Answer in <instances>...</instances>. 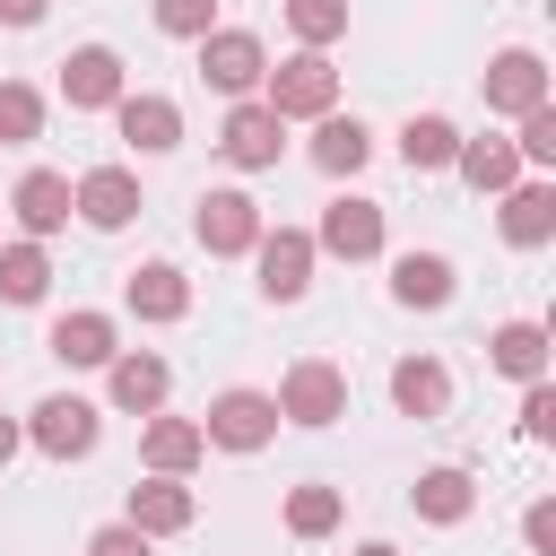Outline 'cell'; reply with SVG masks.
Returning a JSON list of instances; mask_svg holds the SVG:
<instances>
[{
	"label": "cell",
	"mask_w": 556,
	"mask_h": 556,
	"mask_svg": "<svg viewBox=\"0 0 556 556\" xmlns=\"http://www.w3.org/2000/svg\"><path fill=\"white\" fill-rule=\"evenodd\" d=\"M261 104H269L278 122H321V113H339V70H330V52H287V61L261 78Z\"/></svg>",
	"instance_id": "obj_1"
},
{
	"label": "cell",
	"mask_w": 556,
	"mask_h": 556,
	"mask_svg": "<svg viewBox=\"0 0 556 556\" xmlns=\"http://www.w3.org/2000/svg\"><path fill=\"white\" fill-rule=\"evenodd\" d=\"M269 400H278V426H339L348 417V374L330 356H295Z\"/></svg>",
	"instance_id": "obj_2"
},
{
	"label": "cell",
	"mask_w": 556,
	"mask_h": 556,
	"mask_svg": "<svg viewBox=\"0 0 556 556\" xmlns=\"http://www.w3.org/2000/svg\"><path fill=\"white\" fill-rule=\"evenodd\" d=\"M96 434H104V408H96V400H78V391L35 400V417H26V443H35V452H52V460H87V452H96Z\"/></svg>",
	"instance_id": "obj_3"
},
{
	"label": "cell",
	"mask_w": 556,
	"mask_h": 556,
	"mask_svg": "<svg viewBox=\"0 0 556 556\" xmlns=\"http://www.w3.org/2000/svg\"><path fill=\"white\" fill-rule=\"evenodd\" d=\"M261 200L252 191H200V208H191V235L208 243V261H243L252 243H261Z\"/></svg>",
	"instance_id": "obj_4"
},
{
	"label": "cell",
	"mask_w": 556,
	"mask_h": 556,
	"mask_svg": "<svg viewBox=\"0 0 556 556\" xmlns=\"http://www.w3.org/2000/svg\"><path fill=\"white\" fill-rule=\"evenodd\" d=\"M200 434H208L217 452H261V443L278 434V400H269V391H252V382H235V391H217V400H208Z\"/></svg>",
	"instance_id": "obj_5"
},
{
	"label": "cell",
	"mask_w": 556,
	"mask_h": 556,
	"mask_svg": "<svg viewBox=\"0 0 556 556\" xmlns=\"http://www.w3.org/2000/svg\"><path fill=\"white\" fill-rule=\"evenodd\" d=\"M200 78L217 87V96H252L261 78H269V52H261V35H243V26H208L200 35Z\"/></svg>",
	"instance_id": "obj_6"
},
{
	"label": "cell",
	"mask_w": 556,
	"mask_h": 556,
	"mask_svg": "<svg viewBox=\"0 0 556 556\" xmlns=\"http://www.w3.org/2000/svg\"><path fill=\"white\" fill-rule=\"evenodd\" d=\"M122 96H130V78H122V52L113 43H78L61 61V104L70 113H113Z\"/></svg>",
	"instance_id": "obj_7"
},
{
	"label": "cell",
	"mask_w": 556,
	"mask_h": 556,
	"mask_svg": "<svg viewBox=\"0 0 556 556\" xmlns=\"http://www.w3.org/2000/svg\"><path fill=\"white\" fill-rule=\"evenodd\" d=\"M70 217H87L96 235H122V226L139 217V174H130V165H87V174L70 182Z\"/></svg>",
	"instance_id": "obj_8"
},
{
	"label": "cell",
	"mask_w": 556,
	"mask_h": 556,
	"mask_svg": "<svg viewBox=\"0 0 556 556\" xmlns=\"http://www.w3.org/2000/svg\"><path fill=\"white\" fill-rule=\"evenodd\" d=\"M252 261H261V295L269 304H295L304 287H313V235L304 226H261V243H252Z\"/></svg>",
	"instance_id": "obj_9"
},
{
	"label": "cell",
	"mask_w": 556,
	"mask_h": 556,
	"mask_svg": "<svg viewBox=\"0 0 556 556\" xmlns=\"http://www.w3.org/2000/svg\"><path fill=\"white\" fill-rule=\"evenodd\" d=\"M217 148H226V165H243V174H269V165H278V148H287V122H278L261 96H243V104L226 113Z\"/></svg>",
	"instance_id": "obj_10"
},
{
	"label": "cell",
	"mask_w": 556,
	"mask_h": 556,
	"mask_svg": "<svg viewBox=\"0 0 556 556\" xmlns=\"http://www.w3.org/2000/svg\"><path fill=\"white\" fill-rule=\"evenodd\" d=\"M547 104V61L530 52V43H513V52H495L486 61V113H539Z\"/></svg>",
	"instance_id": "obj_11"
},
{
	"label": "cell",
	"mask_w": 556,
	"mask_h": 556,
	"mask_svg": "<svg viewBox=\"0 0 556 556\" xmlns=\"http://www.w3.org/2000/svg\"><path fill=\"white\" fill-rule=\"evenodd\" d=\"M113 130H122L139 156H165V148H182V104L156 96V87H130V96L113 104Z\"/></svg>",
	"instance_id": "obj_12"
},
{
	"label": "cell",
	"mask_w": 556,
	"mask_h": 556,
	"mask_svg": "<svg viewBox=\"0 0 556 556\" xmlns=\"http://www.w3.org/2000/svg\"><path fill=\"white\" fill-rule=\"evenodd\" d=\"M313 252H330V261H374L382 252V208L374 200H330L321 208V226H313Z\"/></svg>",
	"instance_id": "obj_13"
},
{
	"label": "cell",
	"mask_w": 556,
	"mask_h": 556,
	"mask_svg": "<svg viewBox=\"0 0 556 556\" xmlns=\"http://www.w3.org/2000/svg\"><path fill=\"white\" fill-rule=\"evenodd\" d=\"M104 391H113V408L156 417V408H165V391H174V365H165L156 348H122V356L104 365Z\"/></svg>",
	"instance_id": "obj_14"
},
{
	"label": "cell",
	"mask_w": 556,
	"mask_h": 556,
	"mask_svg": "<svg viewBox=\"0 0 556 556\" xmlns=\"http://www.w3.org/2000/svg\"><path fill=\"white\" fill-rule=\"evenodd\" d=\"M200 452H208L200 417H165V408H156V417L139 426V460H148V478H191Z\"/></svg>",
	"instance_id": "obj_15"
},
{
	"label": "cell",
	"mask_w": 556,
	"mask_h": 556,
	"mask_svg": "<svg viewBox=\"0 0 556 556\" xmlns=\"http://www.w3.org/2000/svg\"><path fill=\"white\" fill-rule=\"evenodd\" d=\"M139 539H182L191 521H200V495L182 486V478H148V486H130V513H122Z\"/></svg>",
	"instance_id": "obj_16"
},
{
	"label": "cell",
	"mask_w": 556,
	"mask_h": 556,
	"mask_svg": "<svg viewBox=\"0 0 556 556\" xmlns=\"http://www.w3.org/2000/svg\"><path fill=\"white\" fill-rule=\"evenodd\" d=\"M9 217L26 226V243H43V235H61V226H70V174H52V165H35V174H17V191H9Z\"/></svg>",
	"instance_id": "obj_17"
},
{
	"label": "cell",
	"mask_w": 556,
	"mask_h": 556,
	"mask_svg": "<svg viewBox=\"0 0 556 556\" xmlns=\"http://www.w3.org/2000/svg\"><path fill=\"white\" fill-rule=\"evenodd\" d=\"M122 304H130L139 321H182V313H191V278H182L174 261H139V269L122 278Z\"/></svg>",
	"instance_id": "obj_18"
},
{
	"label": "cell",
	"mask_w": 556,
	"mask_h": 556,
	"mask_svg": "<svg viewBox=\"0 0 556 556\" xmlns=\"http://www.w3.org/2000/svg\"><path fill=\"white\" fill-rule=\"evenodd\" d=\"M547 235H556V182H547V174H521V182L504 191V243L539 252Z\"/></svg>",
	"instance_id": "obj_19"
},
{
	"label": "cell",
	"mask_w": 556,
	"mask_h": 556,
	"mask_svg": "<svg viewBox=\"0 0 556 556\" xmlns=\"http://www.w3.org/2000/svg\"><path fill=\"white\" fill-rule=\"evenodd\" d=\"M452 287H460V278H452L443 252H400V261H391V304H408V313H443Z\"/></svg>",
	"instance_id": "obj_20"
},
{
	"label": "cell",
	"mask_w": 556,
	"mask_h": 556,
	"mask_svg": "<svg viewBox=\"0 0 556 556\" xmlns=\"http://www.w3.org/2000/svg\"><path fill=\"white\" fill-rule=\"evenodd\" d=\"M43 348H52L61 365H113V356H122V330H113V313H61Z\"/></svg>",
	"instance_id": "obj_21"
},
{
	"label": "cell",
	"mask_w": 556,
	"mask_h": 556,
	"mask_svg": "<svg viewBox=\"0 0 556 556\" xmlns=\"http://www.w3.org/2000/svg\"><path fill=\"white\" fill-rule=\"evenodd\" d=\"M391 408H400V417H443V408H452L443 356H400V365H391Z\"/></svg>",
	"instance_id": "obj_22"
},
{
	"label": "cell",
	"mask_w": 556,
	"mask_h": 556,
	"mask_svg": "<svg viewBox=\"0 0 556 556\" xmlns=\"http://www.w3.org/2000/svg\"><path fill=\"white\" fill-rule=\"evenodd\" d=\"M408 504H417V521H434V530H452V521H469V513H478V478L443 460V469H426V478L408 486Z\"/></svg>",
	"instance_id": "obj_23"
},
{
	"label": "cell",
	"mask_w": 556,
	"mask_h": 556,
	"mask_svg": "<svg viewBox=\"0 0 556 556\" xmlns=\"http://www.w3.org/2000/svg\"><path fill=\"white\" fill-rule=\"evenodd\" d=\"M365 156H374V130H365L356 113H321V122H313V165H321L330 182H348Z\"/></svg>",
	"instance_id": "obj_24"
},
{
	"label": "cell",
	"mask_w": 556,
	"mask_h": 556,
	"mask_svg": "<svg viewBox=\"0 0 556 556\" xmlns=\"http://www.w3.org/2000/svg\"><path fill=\"white\" fill-rule=\"evenodd\" d=\"M452 174H460L469 191H495V200H504V191L521 182V148H513V139H460V148H452Z\"/></svg>",
	"instance_id": "obj_25"
},
{
	"label": "cell",
	"mask_w": 556,
	"mask_h": 556,
	"mask_svg": "<svg viewBox=\"0 0 556 556\" xmlns=\"http://www.w3.org/2000/svg\"><path fill=\"white\" fill-rule=\"evenodd\" d=\"M486 365L513 374V382H547V330H539V321H504V330L486 339Z\"/></svg>",
	"instance_id": "obj_26"
},
{
	"label": "cell",
	"mask_w": 556,
	"mask_h": 556,
	"mask_svg": "<svg viewBox=\"0 0 556 556\" xmlns=\"http://www.w3.org/2000/svg\"><path fill=\"white\" fill-rule=\"evenodd\" d=\"M452 148H460V130H452L443 113H408V122H400V165H408V174H443Z\"/></svg>",
	"instance_id": "obj_27"
},
{
	"label": "cell",
	"mask_w": 556,
	"mask_h": 556,
	"mask_svg": "<svg viewBox=\"0 0 556 556\" xmlns=\"http://www.w3.org/2000/svg\"><path fill=\"white\" fill-rule=\"evenodd\" d=\"M43 287H52V252L43 243H0V295L9 304H43Z\"/></svg>",
	"instance_id": "obj_28"
},
{
	"label": "cell",
	"mask_w": 556,
	"mask_h": 556,
	"mask_svg": "<svg viewBox=\"0 0 556 556\" xmlns=\"http://www.w3.org/2000/svg\"><path fill=\"white\" fill-rule=\"evenodd\" d=\"M339 513H348V495H339V486H321V478L287 495V530H295V539H330V530H339Z\"/></svg>",
	"instance_id": "obj_29"
},
{
	"label": "cell",
	"mask_w": 556,
	"mask_h": 556,
	"mask_svg": "<svg viewBox=\"0 0 556 556\" xmlns=\"http://www.w3.org/2000/svg\"><path fill=\"white\" fill-rule=\"evenodd\" d=\"M287 26H295L304 52H330L348 35V0H287Z\"/></svg>",
	"instance_id": "obj_30"
},
{
	"label": "cell",
	"mask_w": 556,
	"mask_h": 556,
	"mask_svg": "<svg viewBox=\"0 0 556 556\" xmlns=\"http://www.w3.org/2000/svg\"><path fill=\"white\" fill-rule=\"evenodd\" d=\"M26 139H43V96L26 78H0V148H26Z\"/></svg>",
	"instance_id": "obj_31"
},
{
	"label": "cell",
	"mask_w": 556,
	"mask_h": 556,
	"mask_svg": "<svg viewBox=\"0 0 556 556\" xmlns=\"http://www.w3.org/2000/svg\"><path fill=\"white\" fill-rule=\"evenodd\" d=\"M148 9H156V26L182 35V43H200V35L217 26V0H148Z\"/></svg>",
	"instance_id": "obj_32"
},
{
	"label": "cell",
	"mask_w": 556,
	"mask_h": 556,
	"mask_svg": "<svg viewBox=\"0 0 556 556\" xmlns=\"http://www.w3.org/2000/svg\"><path fill=\"white\" fill-rule=\"evenodd\" d=\"M521 443H556V382H521Z\"/></svg>",
	"instance_id": "obj_33"
},
{
	"label": "cell",
	"mask_w": 556,
	"mask_h": 556,
	"mask_svg": "<svg viewBox=\"0 0 556 556\" xmlns=\"http://www.w3.org/2000/svg\"><path fill=\"white\" fill-rule=\"evenodd\" d=\"M521 165H556V104H539V113H521Z\"/></svg>",
	"instance_id": "obj_34"
},
{
	"label": "cell",
	"mask_w": 556,
	"mask_h": 556,
	"mask_svg": "<svg viewBox=\"0 0 556 556\" xmlns=\"http://www.w3.org/2000/svg\"><path fill=\"white\" fill-rule=\"evenodd\" d=\"M148 547H156V539H139L130 521H104V530L87 539V556H148Z\"/></svg>",
	"instance_id": "obj_35"
},
{
	"label": "cell",
	"mask_w": 556,
	"mask_h": 556,
	"mask_svg": "<svg viewBox=\"0 0 556 556\" xmlns=\"http://www.w3.org/2000/svg\"><path fill=\"white\" fill-rule=\"evenodd\" d=\"M521 539H530L539 556H556V504H547V495H539V504L521 513Z\"/></svg>",
	"instance_id": "obj_36"
},
{
	"label": "cell",
	"mask_w": 556,
	"mask_h": 556,
	"mask_svg": "<svg viewBox=\"0 0 556 556\" xmlns=\"http://www.w3.org/2000/svg\"><path fill=\"white\" fill-rule=\"evenodd\" d=\"M52 0H0V26H43Z\"/></svg>",
	"instance_id": "obj_37"
},
{
	"label": "cell",
	"mask_w": 556,
	"mask_h": 556,
	"mask_svg": "<svg viewBox=\"0 0 556 556\" xmlns=\"http://www.w3.org/2000/svg\"><path fill=\"white\" fill-rule=\"evenodd\" d=\"M17 443H26V426H17V417H0V469L17 460Z\"/></svg>",
	"instance_id": "obj_38"
},
{
	"label": "cell",
	"mask_w": 556,
	"mask_h": 556,
	"mask_svg": "<svg viewBox=\"0 0 556 556\" xmlns=\"http://www.w3.org/2000/svg\"><path fill=\"white\" fill-rule=\"evenodd\" d=\"M356 556H400V547H391V539H365V547H356Z\"/></svg>",
	"instance_id": "obj_39"
}]
</instances>
